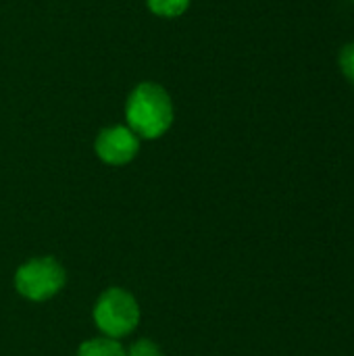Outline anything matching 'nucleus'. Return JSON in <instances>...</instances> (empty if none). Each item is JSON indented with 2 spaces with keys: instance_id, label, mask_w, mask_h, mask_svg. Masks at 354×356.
<instances>
[{
  "instance_id": "obj_1",
  "label": "nucleus",
  "mask_w": 354,
  "mask_h": 356,
  "mask_svg": "<svg viewBox=\"0 0 354 356\" xmlns=\"http://www.w3.org/2000/svg\"><path fill=\"white\" fill-rule=\"evenodd\" d=\"M125 117L129 129L136 136L154 140L161 138L171 127L173 104L169 94L161 86L144 81L129 94L125 104Z\"/></svg>"
},
{
  "instance_id": "obj_2",
  "label": "nucleus",
  "mask_w": 354,
  "mask_h": 356,
  "mask_svg": "<svg viewBox=\"0 0 354 356\" xmlns=\"http://www.w3.org/2000/svg\"><path fill=\"white\" fill-rule=\"evenodd\" d=\"M94 321L106 338L129 336L140 323L138 300L123 288H108L94 307Z\"/></svg>"
},
{
  "instance_id": "obj_3",
  "label": "nucleus",
  "mask_w": 354,
  "mask_h": 356,
  "mask_svg": "<svg viewBox=\"0 0 354 356\" xmlns=\"http://www.w3.org/2000/svg\"><path fill=\"white\" fill-rule=\"evenodd\" d=\"M67 282V273L58 261L52 257L31 259L21 265L15 273V288L21 296L33 302L48 300L56 296Z\"/></svg>"
},
{
  "instance_id": "obj_4",
  "label": "nucleus",
  "mask_w": 354,
  "mask_h": 356,
  "mask_svg": "<svg viewBox=\"0 0 354 356\" xmlns=\"http://www.w3.org/2000/svg\"><path fill=\"white\" fill-rule=\"evenodd\" d=\"M138 136L123 125L106 127L96 138V154L106 165H125L138 154Z\"/></svg>"
},
{
  "instance_id": "obj_5",
  "label": "nucleus",
  "mask_w": 354,
  "mask_h": 356,
  "mask_svg": "<svg viewBox=\"0 0 354 356\" xmlns=\"http://www.w3.org/2000/svg\"><path fill=\"white\" fill-rule=\"evenodd\" d=\"M77 356H127L123 346L113 338H94L79 346Z\"/></svg>"
},
{
  "instance_id": "obj_6",
  "label": "nucleus",
  "mask_w": 354,
  "mask_h": 356,
  "mask_svg": "<svg viewBox=\"0 0 354 356\" xmlns=\"http://www.w3.org/2000/svg\"><path fill=\"white\" fill-rule=\"evenodd\" d=\"M146 4L159 17H179L190 6V0H146Z\"/></svg>"
},
{
  "instance_id": "obj_7",
  "label": "nucleus",
  "mask_w": 354,
  "mask_h": 356,
  "mask_svg": "<svg viewBox=\"0 0 354 356\" xmlns=\"http://www.w3.org/2000/svg\"><path fill=\"white\" fill-rule=\"evenodd\" d=\"M127 356H163V350L152 340L144 338V340H138L136 344H131Z\"/></svg>"
},
{
  "instance_id": "obj_8",
  "label": "nucleus",
  "mask_w": 354,
  "mask_h": 356,
  "mask_svg": "<svg viewBox=\"0 0 354 356\" xmlns=\"http://www.w3.org/2000/svg\"><path fill=\"white\" fill-rule=\"evenodd\" d=\"M340 69L348 77V81L354 83V42L353 44H346L340 50Z\"/></svg>"
}]
</instances>
